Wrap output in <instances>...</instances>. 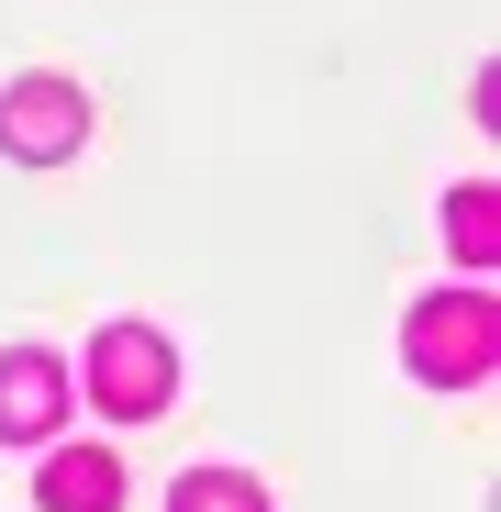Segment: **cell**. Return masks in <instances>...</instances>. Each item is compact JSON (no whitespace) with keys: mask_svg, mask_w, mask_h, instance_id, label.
<instances>
[{"mask_svg":"<svg viewBox=\"0 0 501 512\" xmlns=\"http://www.w3.org/2000/svg\"><path fill=\"white\" fill-rule=\"evenodd\" d=\"M490 346H501V312H490L479 290H435L424 312H412V334H401V357L424 368L435 390H468V379H490Z\"/></svg>","mask_w":501,"mask_h":512,"instance_id":"1","label":"cell"},{"mask_svg":"<svg viewBox=\"0 0 501 512\" xmlns=\"http://www.w3.org/2000/svg\"><path fill=\"white\" fill-rule=\"evenodd\" d=\"M78 134H90V101L67 78H12L0 90V145L12 156H78Z\"/></svg>","mask_w":501,"mask_h":512,"instance_id":"3","label":"cell"},{"mask_svg":"<svg viewBox=\"0 0 501 512\" xmlns=\"http://www.w3.org/2000/svg\"><path fill=\"white\" fill-rule=\"evenodd\" d=\"M34 490H45V512H123V468L101 446H56Z\"/></svg>","mask_w":501,"mask_h":512,"instance_id":"5","label":"cell"},{"mask_svg":"<svg viewBox=\"0 0 501 512\" xmlns=\"http://www.w3.org/2000/svg\"><path fill=\"white\" fill-rule=\"evenodd\" d=\"M56 412H67V357L56 346H12L0 357V435L34 446V435H56Z\"/></svg>","mask_w":501,"mask_h":512,"instance_id":"4","label":"cell"},{"mask_svg":"<svg viewBox=\"0 0 501 512\" xmlns=\"http://www.w3.org/2000/svg\"><path fill=\"white\" fill-rule=\"evenodd\" d=\"M167 379H179V357H167V334H145V323H112L101 346H90V401H101L112 423L167 412Z\"/></svg>","mask_w":501,"mask_h":512,"instance_id":"2","label":"cell"},{"mask_svg":"<svg viewBox=\"0 0 501 512\" xmlns=\"http://www.w3.org/2000/svg\"><path fill=\"white\" fill-rule=\"evenodd\" d=\"M167 512H268V490L245 468H190L179 490H167Z\"/></svg>","mask_w":501,"mask_h":512,"instance_id":"7","label":"cell"},{"mask_svg":"<svg viewBox=\"0 0 501 512\" xmlns=\"http://www.w3.org/2000/svg\"><path fill=\"white\" fill-rule=\"evenodd\" d=\"M446 245L468 256V268H490V256H501V190H446Z\"/></svg>","mask_w":501,"mask_h":512,"instance_id":"6","label":"cell"}]
</instances>
